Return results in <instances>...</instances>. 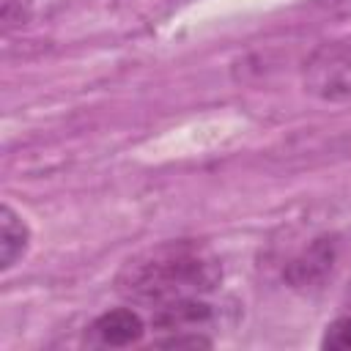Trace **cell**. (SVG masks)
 Here are the masks:
<instances>
[{
	"mask_svg": "<svg viewBox=\"0 0 351 351\" xmlns=\"http://www.w3.org/2000/svg\"><path fill=\"white\" fill-rule=\"evenodd\" d=\"M222 280L219 261L195 241H167L123 263L115 288L154 307L211 293Z\"/></svg>",
	"mask_w": 351,
	"mask_h": 351,
	"instance_id": "obj_1",
	"label": "cell"
},
{
	"mask_svg": "<svg viewBox=\"0 0 351 351\" xmlns=\"http://www.w3.org/2000/svg\"><path fill=\"white\" fill-rule=\"evenodd\" d=\"M302 85L324 101L351 104V38L321 44L304 60Z\"/></svg>",
	"mask_w": 351,
	"mask_h": 351,
	"instance_id": "obj_2",
	"label": "cell"
},
{
	"mask_svg": "<svg viewBox=\"0 0 351 351\" xmlns=\"http://www.w3.org/2000/svg\"><path fill=\"white\" fill-rule=\"evenodd\" d=\"M145 324L140 318V313H134L132 307H118V310H107L101 313L90 326H88V340L93 346H110V348H121V346H132L143 337Z\"/></svg>",
	"mask_w": 351,
	"mask_h": 351,
	"instance_id": "obj_3",
	"label": "cell"
},
{
	"mask_svg": "<svg viewBox=\"0 0 351 351\" xmlns=\"http://www.w3.org/2000/svg\"><path fill=\"white\" fill-rule=\"evenodd\" d=\"M332 263H335V244L329 239H315L299 258L291 261V266L285 271V280L296 288L315 285L329 274Z\"/></svg>",
	"mask_w": 351,
	"mask_h": 351,
	"instance_id": "obj_4",
	"label": "cell"
},
{
	"mask_svg": "<svg viewBox=\"0 0 351 351\" xmlns=\"http://www.w3.org/2000/svg\"><path fill=\"white\" fill-rule=\"evenodd\" d=\"M30 247V228L8 203L0 208V269L8 271L14 263L22 261V255Z\"/></svg>",
	"mask_w": 351,
	"mask_h": 351,
	"instance_id": "obj_5",
	"label": "cell"
},
{
	"mask_svg": "<svg viewBox=\"0 0 351 351\" xmlns=\"http://www.w3.org/2000/svg\"><path fill=\"white\" fill-rule=\"evenodd\" d=\"M324 348H337V351H348L351 348V315H343L337 321H332L324 332L321 340Z\"/></svg>",
	"mask_w": 351,
	"mask_h": 351,
	"instance_id": "obj_6",
	"label": "cell"
},
{
	"mask_svg": "<svg viewBox=\"0 0 351 351\" xmlns=\"http://www.w3.org/2000/svg\"><path fill=\"white\" fill-rule=\"evenodd\" d=\"M159 346H173V348H178V346H208V340L206 337H200L197 332H192V335H173V337H167V340H159Z\"/></svg>",
	"mask_w": 351,
	"mask_h": 351,
	"instance_id": "obj_7",
	"label": "cell"
}]
</instances>
